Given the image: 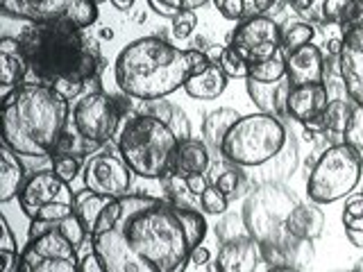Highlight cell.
<instances>
[{
	"label": "cell",
	"instance_id": "1",
	"mask_svg": "<svg viewBox=\"0 0 363 272\" xmlns=\"http://www.w3.org/2000/svg\"><path fill=\"white\" fill-rule=\"evenodd\" d=\"M91 249L107 272H184L193 245L179 207L166 198L130 193L100 213Z\"/></svg>",
	"mask_w": 363,
	"mask_h": 272
},
{
	"label": "cell",
	"instance_id": "2",
	"mask_svg": "<svg viewBox=\"0 0 363 272\" xmlns=\"http://www.w3.org/2000/svg\"><path fill=\"white\" fill-rule=\"evenodd\" d=\"M16 39L34 82L60 91L68 100L96 79L102 68L98 41L64 18L30 23Z\"/></svg>",
	"mask_w": 363,
	"mask_h": 272
},
{
	"label": "cell",
	"instance_id": "3",
	"mask_svg": "<svg viewBox=\"0 0 363 272\" xmlns=\"http://www.w3.org/2000/svg\"><path fill=\"white\" fill-rule=\"evenodd\" d=\"M68 98L39 82L11 89L3 98V145L18 157H50L64 136Z\"/></svg>",
	"mask_w": 363,
	"mask_h": 272
},
{
	"label": "cell",
	"instance_id": "4",
	"mask_svg": "<svg viewBox=\"0 0 363 272\" xmlns=\"http://www.w3.org/2000/svg\"><path fill=\"white\" fill-rule=\"evenodd\" d=\"M193 75L189 50L175 48L159 37H143L128 43L113 62V79L121 94L134 100H164L184 89Z\"/></svg>",
	"mask_w": 363,
	"mask_h": 272
},
{
	"label": "cell",
	"instance_id": "5",
	"mask_svg": "<svg viewBox=\"0 0 363 272\" xmlns=\"http://www.w3.org/2000/svg\"><path fill=\"white\" fill-rule=\"evenodd\" d=\"M179 145L177 134L150 113H134L118 132V152L134 175L162 179Z\"/></svg>",
	"mask_w": 363,
	"mask_h": 272
},
{
	"label": "cell",
	"instance_id": "6",
	"mask_svg": "<svg viewBox=\"0 0 363 272\" xmlns=\"http://www.w3.org/2000/svg\"><path fill=\"white\" fill-rule=\"evenodd\" d=\"M289 130L284 120L270 113H250L236 120L227 132L220 154L236 168H259L281 152L289 141Z\"/></svg>",
	"mask_w": 363,
	"mask_h": 272
},
{
	"label": "cell",
	"instance_id": "7",
	"mask_svg": "<svg viewBox=\"0 0 363 272\" xmlns=\"http://www.w3.org/2000/svg\"><path fill=\"white\" fill-rule=\"evenodd\" d=\"M298 196L286 184H259L245 196L243 220L250 236L264 245H279L291 236L286 232V220L298 207Z\"/></svg>",
	"mask_w": 363,
	"mask_h": 272
},
{
	"label": "cell",
	"instance_id": "8",
	"mask_svg": "<svg viewBox=\"0 0 363 272\" xmlns=\"http://www.w3.org/2000/svg\"><path fill=\"white\" fill-rule=\"evenodd\" d=\"M363 164L352 147L345 143L329 145L306 177V196L315 204L338 202L359 186Z\"/></svg>",
	"mask_w": 363,
	"mask_h": 272
},
{
	"label": "cell",
	"instance_id": "9",
	"mask_svg": "<svg viewBox=\"0 0 363 272\" xmlns=\"http://www.w3.org/2000/svg\"><path fill=\"white\" fill-rule=\"evenodd\" d=\"M21 209L30 220L60 222L75 211V193L71 184L57 177L52 170L34 173L21 188Z\"/></svg>",
	"mask_w": 363,
	"mask_h": 272
},
{
	"label": "cell",
	"instance_id": "10",
	"mask_svg": "<svg viewBox=\"0 0 363 272\" xmlns=\"http://www.w3.org/2000/svg\"><path fill=\"white\" fill-rule=\"evenodd\" d=\"M123 113L116 105V98L105 91H91L77 100L71 113V125L79 136L96 145H105L116 136Z\"/></svg>",
	"mask_w": 363,
	"mask_h": 272
},
{
	"label": "cell",
	"instance_id": "11",
	"mask_svg": "<svg viewBox=\"0 0 363 272\" xmlns=\"http://www.w3.org/2000/svg\"><path fill=\"white\" fill-rule=\"evenodd\" d=\"M16 272H82V270H79L77 247H73L66 241L55 222L52 230L37 238H30L28 245L18 254Z\"/></svg>",
	"mask_w": 363,
	"mask_h": 272
},
{
	"label": "cell",
	"instance_id": "12",
	"mask_svg": "<svg viewBox=\"0 0 363 272\" xmlns=\"http://www.w3.org/2000/svg\"><path fill=\"white\" fill-rule=\"evenodd\" d=\"M227 45L236 55H241L247 64L272 60L281 52V26L272 16L243 21L232 30Z\"/></svg>",
	"mask_w": 363,
	"mask_h": 272
},
{
	"label": "cell",
	"instance_id": "13",
	"mask_svg": "<svg viewBox=\"0 0 363 272\" xmlns=\"http://www.w3.org/2000/svg\"><path fill=\"white\" fill-rule=\"evenodd\" d=\"M82 179H84V188L118 200L130 196L132 170L123 162V157L111 154L109 150H100L86 159Z\"/></svg>",
	"mask_w": 363,
	"mask_h": 272
},
{
	"label": "cell",
	"instance_id": "14",
	"mask_svg": "<svg viewBox=\"0 0 363 272\" xmlns=\"http://www.w3.org/2000/svg\"><path fill=\"white\" fill-rule=\"evenodd\" d=\"M343 48L338 55V75L345 96L354 105H363V26L343 34Z\"/></svg>",
	"mask_w": 363,
	"mask_h": 272
},
{
	"label": "cell",
	"instance_id": "15",
	"mask_svg": "<svg viewBox=\"0 0 363 272\" xmlns=\"http://www.w3.org/2000/svg\"><path fill=\"white\" fill-rule=\"evenodd\" d=\"M286 77L293 86L323 84L327 77V60L318 45L309 43L304 48L286 55Z\"/></svg>",
	"mask_w": 363,
	"mask_h": 272
},
{
	"label": "cell",
	"instance_id": "16",
	"mask_svg": "<svg viewBox=\"0 0 363 272\" xmlns=\"http://www.w3.org/2000/svg\"><path fill=\"white\" fill-rule=\"evenodd\" d=\"M245 89H247V96L250 100L255 102L259 107V111L270 113V116H277L279 120L289 123L291 120V113H289V96H291V89L293 84L289 82V77L279 79V82H255V79H245Z\"/></svg>",
	"mask_w": 363,
	"mask_h": 272
},
{
	"label": "cell",
	"instance_id": "17",
	"mask_svg": "<svg viewBox=\"0 0 363 272\" xmlns=\"http://www.w3.org/2000/svg\"><path fill=\"white\" fill-rule=\"evenodd\" d=\"M329 89L327 84H304V86H293L289 96V113L293 123L306 125L311 120H318L329 107Z\"/></svg>",
	"mask_w": 363,
	"mask_h": 272
},
{
	"label": "cell",
	"instance_id": "18",
	"mask_svg": "<svg viewBox=\"0 0 363 272\" xmlns=\"http://www.w3.org/2000/svg\"><path fill=\"white\" fill-rule=\"evenodd\" d=\"M218 272H257L261 259V247L252 236L236 238V241L223 243L216 254Z\"/></svg>",
	"mask_w": 363,
	"mask_h": 272
},
{
	"label": "cell",
	"instance_id": "19",
	"mask_svg": "<svg viewBox=\"0 0 363 272\" xmlns=\"http://www.w3.org/2000/svg\"><path fill=\"white\" fill-rule=\"evenodd\" d=\"M73 0H0L7 16H16L28 23H48L64 18Z\"/></svg>",
	"mask_w": 363,
	"mask_h": 272
},
{
	"label": "cell",
	"instance_id": "20",
	"mask_svg": "<svg viewBox=\"0 0 363 272\" xmlns=\"http://www.w3.org/2000/svg\"><path fill=\"white\" fill-rule=\"evenodd\" d=\"M300 164V150H298V141L289 136L286 145L281 147V152L277 157H272L268 164L255 168L252 175V184H284Z\"/></svg>",
	"mask_w": 363,
	"mask_h": 272
},
{
	"label": "cell",
	"instance_id": "21",
	"mask_svg": "<svg viewBox=\"0 0 363 272\" xmlns=\"http://www.w3.org/2000/svg\"><path fill=\"white\" fill-rule=\"evenodd\" d=\"M30 75V66L21 50V41L3 37L0 41V84L5 91L21 86V82Z\"/></svg>",
	"mask_w": 363,
	"mask_h": 272
},
{
	"label": "cell",
	"instance_id": "22",
	"mask_svg": "<svg viewBox=\"0 0 363 272\" xmlns=\"http://www.w3.org/2000/svg\"><path fill=\"white\" fill-rule=\"evenodd\" d=\"M298 16L309 23L338 26L352 0H286Z\"/></svg>",
	"mask_w": 363,
	"mask_h": 272
},
{
	"label": "cell",
	"instance_id": "23",
	"mask_svg": "<svg viewBox=\"0 0 363 272\" xmlns=\"http://www.w3.org/2000/svg\"><path fill=\"white\" fill-rule=\"evenodd\" d=\"M209 162H211V154H209L207 143L200 139H184L177 145L170 170L182 177H189L196 173H207Z\"/></svg>",
	"mask_w": 363,
	"mask_h": 272
},
{
	"label": "cell",
	"instance_id": "24",
	"mask_svg": "<svg viewBox=\"0 0 363 272\" xmlns=\"http://www.w3.org/2000/svg\"><path fill=\"white\" fill-rule=\"evenodd\" d=\"M325 230V213L318 209L315 202H300L298 207L293 209V213L286 220V232L293 234L295 238H302V241H315V238L323 236Z\"/></svg>",
	"mask_w": 363,
	"mask_h": 272
},
{
	"label": "cell",
	"instance_id": "25",
	"mask_svg": "<svg viewBox=\"0 0 363 272\" xmlns=\"http://www.w3.org/2000/svg\"><path fill=\"white\" fill-rule=\"evenodd\" d=\"M227 79L230 77L225 75L218 64H209L204 71L186 79L184 91L196 100H216L227 89Z\"/></svg>",
	"mask_w": 363,
	"mask_h": 272
},
{
	"label": "cell",
	"instance_id": "26",
	"mask_svg": "<svg viewBox=\"0 0 363 272\" xmlns=\"http://www.w3.org/2000/svg\"><path fill=\"white\" fill-rule=\"evenodd\" d=\"M238 118H241V113L232 107H218L209 111L202 120V141L207 143L211 150L220 152L227 132L234 128Z\"/></svg>",
	"mask_w": 363,
	"mask_h": 272
},
{
	"label": "cell",
	"instance_id": "27",
	"mask_svg": "<svg viewBox=\"0 0 363 272\" xmlns=\"http://www.w3.org/2000/svg\"><path fill=\"white\" fill-rule=\"evenodd\" d=\"M3 168H0V200L9 202L11 198L21 196V188L26 186V168L18 162V154L11 152L7 145L0 150Z\"/></svg>",
	"mask_w": 363,
	"mask_h": 272
},
{
	"label": "cell",
	"instance_id": "28",
	"mask_svg": "<svg viewBox=\"0 0 363 272\" xmlns=\"http://www.w3.org/2000/svg\"><path fill=\"white\" fill-rule=\"evenodd\" d=\"M277 0H213L220 16L234 23H243L257 16H268Z\"/></svg>",
	"mask_w": 363,
	"mask_h": 272
},
{
	"label": "cell",
	"instance_id": "29",
	"mask_svg": "<svg viewBox=\"0 0 363 272\" xmlns=\"http://www.w3.org/2000/svg\"><path fill=\"white\" fill-rule=\"evenodd\" d=\"M141 113H150V116H157L159 120H164L170 130L177 134L179 141L191 139V123L186 118V113L182 111L177 105L168 100H147L143 102V111Z\"/></svg>",
	"mask_w": 363,
	"mask_h": 272
},
{
	"label": "cell",
	"instance_id": "30",
	"mask_svg": "<svg viewBox=\"0 0 363 272\" xmlns=\"http://www.w3.org/2000/svg\"><path fill=\"white\" fill-rule=\"evenodd\" d=\"M111 200L113 198L100 196V193H94V191H89V188H82V191L75 193V211L73 213L79 218V222L84 225L89 238L94 236L100 213L105 211V207H107Z\"/></svg>",
	"mask_w": 363,
	"mask_h": 272
},
{
	"label": "cell",
	"instance_id": "31",
	"mask_svg": "<svg viewBox=\"0 0 363 272\" xmlns=\"http://www.w3.org/2000/svg\"><path fill=\"white\" fill-rule=\"evenodd\" d=\"M352 109H354V102L352 100L350 102L347 100H332L323 113V136H329V139L334 141V145L343 143Z\"/></svg>",
	"mask_w": 363,
	"mask_h": 272
},
{
	"label": "cell",
	"instance_id": "32",
	"mask_svg": "<svg viewBox=\"0 0 363 272\" xmlns=\"http://www.w3.org/2000/svg\"><path fill=\"white\" fill-rule=\"evenodd\" d=\"M162 188L166 191V200L173 202L175 207L179 209H196V211H202V204H200V198L193 196L189 184H186V177H182L173 170H168V173L162 177Z\"/></svg>",
	"mask_w": 363,
	"mask_h": 272
},
{
	"label": "cell",
	"instance_id": "33",
	"mask_svg": "<svg viewBox=\"0 0 363 272\" xmlns=\"http://www.w3.org/2000/svg\"><path fill=\"white\" fill-rule=\"evenodd\" d=\"M315 37V28L309 21H295V23H286L281 28V52L291 55L295 50L309 45Z\"/></svg>",
	"mask_w": 363,
	"mask_h": 272
},
{
	"label": "cell",
	"instance_id": "34",
	"mask_svg": "<svg viewBox=\"0 0 363 272\" xmlns=\"http://www.w3.org/2000/svg\"><path fill=\"white\" fill-rule=\"evenodd\" d=\"M250 184H252V179H247L241 168H227L213 179V186L218 188L227 200H236V198L247 196Z\"/></svg>",
	"mask_w": 363,
	"mask_h": 272
},
{
	"label": "cell",
	"instance_id": "35",
	"mask_svg": "<svg viewBox=\"0 0 363 272\" xmlns=\"http://www.w3.org/2000/svg\"><path fill=\"white\" fill-rule=\"evenodd\" d=\"M247 77L255 79V82H266V84L279 82V79L286 77V55L279 52V55L272 57V60L250 64Z\"/></svg>",
	"mask_w": 363,
	"mask_h": 272
},
{
	"label": "cell",
	"instance_id": "36",
	"mask_svg": "<svg viewBox=\"0 0 363 272\" xmlns=\"http://www.w3.org/2000/svg\"><path fill=\"white\" fill-rule=\"evenodd\" d=\"M64 21H68L79 30H86L98 21V5L91 3V0H73L66 9Z\"/></svg>",
	"mask_w": 363,
	"mask_h": 272
},
{
	"label": "cell",
	"instance_id": "37",
	"mask_svg": "<svg viewBox=\"0 0 363 272\" xmlns=\"http://www.w3.org/2000/svg\"><path fill=\"white\" fill-rule=\"evenodd\" d=\"M243 236H250L245 220H243V213L241 211L223 213V218L218 220V225H216V238L220 241V245L236 241V238H243Z\"/></svg>",
	"mask_w": 363,
	"mask_h": 272
},
{
	"label": "cell",
	"instance_id": "38",
	"mask_svg": "<svg viewBox=\"0 0 363 272\" xmlns=\"http://www.w3.org/2000/svg\"><path fill=\"white\" fill-rule=\"evenodd\" d=\"M343 143L352 147V152H354L363 164V105H354V109H352Z\"/></svg>",
	"mask_w": 363,
	"mask_h": 272
},
{
	"label": "cell",
	"instance_id": "39",
	"mask_svg": "<svg viewBox=\"0 0 363 272\" xmlns=\"http://www.w3.org/2000/svg\"><path fill=\"white\" fill-rule=\"evenodd\" d=\"M50 166H52V173L62 181H66V184H71V181L79 175V170H84L82 162H79V157L64 154V152H52L50 154Z\"/></svg>",
	"mask_w": 363,
	"mask_h": 272
},
{
	"label": "cell",
	"instance_id": "40",
	"mask_svg": "<svg viewBox=\"0 0 363 272\" xmlns=\"http://www.w3.org/2000/svg\"><path fill=\"white\" fill-rule=\"evenodd\" d=\"M218 64L227 77H234V79H247V71H250V64L243 60L241 55H236L230 45H223L220 57H218Z\"/></svg>",
	"mask_w": 363,
	"mask_h": 272
},
{
	"label": "cell",
	"instance_id": "41",
	"mask_svg": "<svg viewBox=\"0 0 363 272\" xmlns=\"http://www.w3.org/2000/svg\"><path fill=\"white\" fill-rule=\"evenodd\" d=\"M57 227H60V232L64 234V238H66V241L71 243L73 247H82L84 241L89 238V234H86V230H84V225L79 222V218H77L75 213L66 215L64 220L57 222Z\"/></svg>",
	"mask_w": 363,
	"mask_h": 272
},
{
	"label": "cell",
	"instance_id": "42",
	"mask_svg": "<svg viewBox=\"0 0 363 272\" xmlns=\"http://www.w3.org/2000/svg\"><path fill=\"white\" fill-rule=\"evenodd\" d=\"M200 204H202V211H204V213L223 215V213H227V207H230V200H227L216 186H209V188L200 196Z\"/></svg>",
	"mask_w": 363,
	"mask_h": 272
},
{
	"label": "cell",
	"instance_id": "43",
	"mask_svg": "<svg viewBox=\"0 0 363 272\" xmlns=\"http://www.w3.org/2000/svg\"><path fill=\"white\" fill-rule=\"evenodd\" d=\"M198 26V16H196V9H184L179 16L173 18V37L175 39H189L193 30Z\"/></svg>",
	"mask_w": 363,
	"mask_h": 272
},
{
	"label": "cell",
	"instance_id": "44",
	"mask_svg": "<svg viewBox=\"0 0 363 272\" xmlns=\"http://www.w3.org/2000/svg\"><path fill=\"white\" fill-rule=\"evenodd\" d=\"M359 26H363V0H352L343 18L338 23V28H340V34H347L350 30H354Z\"/></svg>",
	"mask_w": 363,
	"mask_h": 272
},
{
	"label": "cell",
	"instance_id": "45",
	"mask_svg": "<svg viewBox=\"0 0 363 272\" xmlns=\"http://www.w3.org/2000/svg\"><path fill=\"white\" fill-rule=\"evenodd\" d=\"M147 7H150L157 16H164L173 21L175 16H179L182 11L186 9L184 0H147Z\"/></svg>",
	"mask_w": 363,
	"mask_h": 272
},
{
	"label": "cell",
	"instance_id": "46",
	"mask_svg": "<svg viewBox=\"0 0 363 272\" xmlns=\"http://www.w3.org/2000/svg\"><path fill=\"white\" fill-rule=\"evenodd\" d=\"M0 252H18L16 238L11 234L5 218H0Z\"/></svg>",
	"mask_w": 363,
	"mask_h": 272
},
{
	"label": "cell",
	"instance_id": "47",
	"mask_svg": "<svg viewBox=\"0 0 363 272\" xmlns=\"http://www.w3.org/2000/svg\"><path fill=\"white\" fill-rule=\"evenodd\" d=\"M359 215H363V196H354L350 198L345 202V211H343V225L359 218Z\"/></svg>",
	"mask_w": 363,
	"mask_h": 272
},
{
	"label": "cell",
	"instance_id": "48",
	"mask_svg": "<svg viewBox=\"0 0 363 272\" xmlns=\"http://www.w3.org/2000/svg\"><path fill=\"white\" fill-rule=\"evenodd\" d=\"M186 184H189V188H191L193 196H198V198H200L202 193L211 186V184H209V179H207V175H204V173L189 175V177H186Z\"/></svg>",
	"mask_w": 363,
	"mask_h": 272
},
{
	"label": "cell",
	"instance_id": "49",
	"mask_svg": "<svg viewBox=\"0 0 363 272\" xmlns=\"http://www.w3.org/2000/svg\"><path fill=\"white\" fill-rule=\"evenodd\" d=\"M79 270H82V272H107L105 268H102L100 259L96 256L94 249H91L89 254H84L82 259H79Z\"/></svg>",
	"mask_w": 363,
	"mask_h": 272
},
{
	"label": "cell",
	"instance_id": "50",
	"mask_svg": "<svg viewBox=\"0 0 363 272\" xmlns=\"http://www.w3.org/2000/svg\"><path fill=\"white\" fill-rule=\"evenodd\" d=\"M209 261H211V252H209L207 247L198 245V247L191 252V264H196V266H207Z\"/></svg>",
	"mask_w": 363,
	"mask_h": 272
},
{
	"label": "cell",
	"instance_id": "51",
	"mask_svg": "<svg viewBox=\"0 0 363 272\" xmlns=\"http://www.w3.org/2000/svg\"><path fill=\"white\" fill-rule=\"evenodd\" d=\"M345 236H347V241L352 245L363 249V232H359V230H345Z\"/></svg>",
	"mask_w": 363,
	"mask_h": 272
},
{
	"label": "cell",
	"instance_id": "52",
	"mask_svg": "<svg viewBox=\"0 0 363 272\" xmlns=\"http://www.w3.org/2000/svg\"><path fill=\"white\" fill-rule=\"evenodd\" d=\"M111 5L116 9H121V11H128V9H132L134 0H111Z\"/></svg>",
	"mask_w": 363,
	"mask_h": 272
},
{
	"label": "cell",
	"instance_id": "53",
	"mask_svg": "<svg viewBox=\"0 0 363 272\" xmlns=\"http://www.w3.org/2000/svg\"><path fill=\"white\" fill-rule=\"evenodd\" d=\"M345 230H359V232H363V215H359V218L345 222Z\"/></svg>",
	"mask_w": 363,
	"mask_h": 272
},
{
	"label": "cell",
	"instance_id": "54",
	"mask_svg": "<svg viewBox=\"0 0 363 272\" xmlns=\"http://www.w3.org/2000/svg\"><path fill=\"white\" fill-rule=\"evenodd\" d=\"M204 3H209V0H184L186 9H198V7H202Z\"/></svg>",
	"mask_w": 363,
	"mask_h": 272
},
{
	"label": "cell",
	"instance_id": "55",
	"mask_svg": "<svg viewBox=\"0 0 363 272\" xmlns=\"http://www.w3.org/2000/svg\"><path fill=\"white\" fill-rule=\"evenodd\" d=\"M266 272H304V270H298V268H268Z\"/></svg>",
	"mask_w": 363,
	"mask_h": 272
},
{
	"label": "cell",
	"instance_id": "56",
	"mask_svg": "<svg viewBox=\"0 0 363 272\" xmlns=\"http://www.w3.org/2000/svg\"><path fill=\"white\" fill-rule=\"evenodd\" d=\"M352 270H354V272H363V259H359L357 264H354V268H352Z\"/></svg>",
	"mask_w": 363,
	"mask_h": 272
},
{
	"label": "cell",
	"instance_id": "57",
	"mask_svg": "<svg viewBox=\"0 0 363 272\" xmlns=\"http://www.w3.org/2000/svg\"><path fill=\"white\" fill-rule=\"evenodd\" d=\"M91 3H96V5H102V3H107V0H91Z\"/></svg>",
	"mask_w": 363,
	"mask_h": 272
},
{
	"label": "cell",
	"instance_id": "58",
	"mask_svg": "<svg viewBox=\"0 0 363 272\" xmlns=\"http://www.w3.org/2000/svg\"><path fill=\"white\" fill-rule=\"evenodd\" d=\"M332 272H354V270H332Z\"/></svg>",
	"mask_w": 363,
	"mask_h": 272
}]
</instances>
